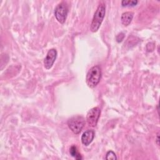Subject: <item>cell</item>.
I'll use <instances>...</instances> for the list:
<instances>
[{
	"mask_svg": "<svg viewBox=\"0 0 160 160\" xmlns=\"http://www.w3.org/2000/svg\"><path fill=\"white\" fill-rule=\"evenodd\" d=\"M156 143L159 146V133H158L157 136H156Z\"/></svg>",
	"mask_w": 160,
	"mask_h": 160,
	"instance_id": "cell-13",
	"label": "cell"
},
{
	"mask_svg": "<svg viewBox=\"0 0 160 160\" xmlns=\"http://www.w3.org/2000/svg\"><path fill=\"white\" fill-rule=\"evenodd\" d=\"M106 159H117V157L116 154L112 151H109L107 153H106Z\"/></svg>",
	"mask_w": 160,
	"mask_h": 160,
	"instance_id": "cell-11",
	"label": "cell"
},
{
	"mask_svg": "<svg viewBox=\"0 0 160 160\" xmlns=\"http://www.w3.org/2000/svg\"><path fill=\"white\" fill-rule=\"evenodd\" d=\"M85 119L81 116H74L69 118L68 121V125L71 131L78 134H79L85 125Z\"/></svg>",
	"mask_w": 160,
	"mask_h": 160,
	"instance_id": "cell-3",
	"label": "cell"
},
{
	"mask_svg": "<svg viewBox=\"0 0 160 160\" xmlns=\"http://www.w3.org/2000/svg\"><path fill=\"white\" fill-rule=\"evenodd\" d=\"M101 78V69L99 66H94L88 71L86 81L90 88H95L99 82Z\"/></svg>",
	"mask_w": 160,
	"mask_h": 160,
	"instance_id": "cell-1",
	"label": "cell"
},
{
	"mask_svg": "<svg viewBox=\"0 0 160 160\" xmlns=\"http://www.w3.org/2000/svg\"><path fill=\"white\" fill-rule=\"evenodd\" d=\"M69 152H70V154L72 157H74L76 159L80 160V159H82L81 155L78 152L77 147L75 145H72L71 146V148L69 149Z\"/></svg>",
	"mask_w": 160,
	"mask_h": 160,
	"instance_id": "cell-9",
	"label": "cell"
},
{
	"mask_svg": "<svg viewBox=\"0 0 160 160\" xmlns=\"http://www.w3.org/2000/svg\"><path fill=\"white\" fill-rule=\"evenodd\" d=\"M124 38V33H122V32L119 33V34H118L117 36H116V41H117V42H121V41L123 40Z\"/></svg>",
	"mask_w": 160,
	"mask_h": 160,
	"instance_id": "cell-12",
	"label": "cell"
},
{
	"mask_svg": "<svg viewBox=\"0 0 160 160\" xmlns=\"http://www.w3.org/2000/svg\"><path fill=\"white\" fill-rule=\"evenodd\" d=\"M94 138V131L89 129L83 132L81 136V142L85 146H88L92 141Z\"/></svg>",
	"mask_w": 160,
	"mask_h": 160,
	"instance_id": "cell-7",
	"label": "cell"
},
{
	"mask_svg": "<svg viewBox=\"0 0 160 160\" xmlns=\"http://www.w3.org/2000/svg\"><path fill=\"white\" fill-rule=\"evenodd\" d=\"M105 14H106V6L105 4L102 3L100 4L92 18L91 24V27H90V29L92 32H95L96 31H98V30L99 29V28H100V26L101 25V23L104 19V18L105 16Z\"/></svg>",
	"mask_w": 160,
	"mask_h": 160,
	"instance_id": "cell-2",
	"label": "cell"
},
{
	"mask_svg": "<svg viewBox=\"0 0 160 160\" xmlns=\"http://www.w3.org/2000/svg\"><path fill=\"white\" fill-rule=\"evenodd\" d=\"M68 13V7L66 2H61L57 5L54 9V15L58 20L61 24H63L67 18Z\"/></svg>",
	"mask_w": 160,
	"mask_h": 160,
	"instance_id": "cell-4",
	"label": "cell"
},
{
	"mask_svg": "<svg viewBox=\"0 0 160 160\" xmlns=\"http://www.w3.org/2000/svg\"><path fill=\"white\" fill-rule=\"evenodd\" d=\"M58 52L55 49H51L48 51L44 61V65L46 69H49L52 68L57 58Z\"/></svg>",
	"mask_w": 160,
	"mask_h": 160,
	"instance_id": "cell-6",
	"label": "cell"
},
{
	"mask_svg": "<svg viewBox=\"0 0 160 160\" xmlns=\"http://www.w3.org/2000/svg\"><path fill=\"white\" fill-rule=\"evenodd\" d=\"M100 114L101 109L98 107L92 108L88 111L86 116V121L89 126L95 127L97 125Z\"/></svg>",
	"mask_w": 160,
	"mask_h": 160,
	"instance_id": "cell-5",
	"label": "cell"
},
{
	"mask_svg": "<svg viewBox=\"0 0 160 160\" xmlns=\"http://www.w3.org/2000/svg\"><path fill=\"white\" fill-rule=\"evenodd\" d=\"M133 15H134L133 12L130 11H128L122 13L121 18L122 24L126 26H128L132 20Z\"/></svg>",
	"mask_w": 160,
	"mask_h": 160,
	"instance_id": "cell-8",
	"label": "cell"
},
{
	"mask_svg": "<svg viewBox=\"0 0 160 160\" xmlns=\"http://www.w3.org/2000/svg\"><path fill=\"white\" fill-rule=\"evenodd\" d=\"M138 1L136 0H128V1H122L121 4L123 7H130V6H134L138 4Z\"/></svg>",
	"mask_w": 160,
	"mask_h": 160,
	"instance_id": "cell-10",
	"label": "cell"
}]
</instances>
